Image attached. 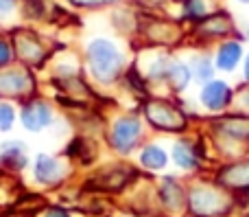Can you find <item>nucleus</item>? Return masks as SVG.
Instances as JSON below:
<instances>
[{"instance_id":"nucleus-16","label":"nucleus","mask_w":249,"mask_h":217,"mask_svg":"<svg viewBox=\"0 0 249 217\" xmlns=\"http://www.w3.org/2000/svg\"><path fill=\"white\" fill-rule=\"evenodd\" d=\"M225 130L232 136H249V121H241V118H236V123L230 121L225 125Z\"/></svg>"},{"instance_id":"nucleus-9","label":"nucleus","mask_w":249,"mask_h":217,"mask_svg":"<svg viewBox=\"0 0 249 217\" xmlns=\"http://www.w3.org/2000/svg\"><path fill=\"white\" fill-rule=\"evenodd\" d=\"M0 160L7 162L9 167H24L26 158H24V145L22 143H16V140H11V143H4L2 147H0Z\"/></svg>"},{"instance_id":"nucleus-14","label":"nucleus","mask_w":249,"mask_h":217,"mask_svg":"<svg viewBox=\"0 0 249 217\" xmlns=\"http://www.w3.org/2000/svg\"><path fill=\"white\" fill-rule=\"evenodd\" d=\"M168 77H171V81H173V86H175V88H184L186 83H188L190 73H188V68H186V66L175 64V66H171V68H168Z\"/></svg>"},{"instance_id":"nucleus-17","label":"nucleus","mask_w":249,"mask_h":217,"mask_svg":"<svg viewBox=\"0 0 249 217\" xmlns=\"http://www.w3.org/2000/svg\"><path fill=\"white\" fill-rule=\"evenodd\" d=\"M13 123V108L7 103H0V130H9Z\"/></svg>"},{"instance_id":"nucleus-5","label":"nucleus","mask_w":249,"mask_h":217,"mask_svg":"<svg viewBox=\"0 0 249 217\" xmlns=\"http://www.w3.org/2000/svg\"><path fill=\"white\" fill-rule=\"evenodd\" d=\"M35 178L42 184H57L64 178V167L51 156H37L35 160Z\"/></svg>"},{"instance_id":"nucleus-11","label":"nucleus","mask_w":249,"mask_h":217,"mask_svg":"<svg viewBox=\"0 0 249 217\" xmlns=\"http://www.w3.org/2000/svg\"><path fill=\"white\" fill-rule=\"evenodd\" d=\"M173 158H175V162L179 167H184V169L197 167V156H195L193 147H190L188 143H177L175 149H173Z\"/></svg>"},{"instance_id":"nucleus-24","label":"nucleus","mask_w":249,"mask_h":217,"mask_svg":"<svg viewBox=\"0 0 249 217\" xmlns=\"http://www.w3.org/2000/svg\"><path fill=\"white\" fill-rule=\"evenodd\" d=\"M245 75H247V79H249V57H247V66H245Z\"/></svg>"},{"instance_id":"nucleus-2","label":"nucleus","mask_w":249,"mask_h":217,"mask_svg":"<svg viewBox=\"0 0 249 217\" xmlns=\"http://www.w3.org/2000/svg\"><path fill=\"white\" fill-rule=\"evenodd\" d=\"M146 117L155 127H162V130H179V127H184V117L173 105L164 103V101H153V103L146 105Z\"/></svg>"},{"instance_id":"nucleus-22","label":"nucleus","mask_w":249,"mask_h":217,"mask_svg":"<svg viewBox=\"0 0 249 217\" xmlns=\"http://www.w3.org/2000/svg\"><path fill=\"white\" fill-rule=\"evenodd\" d=\"M13 4H16V0H0V13H7L13 9Z\"/></svg>"},{"instance_id":"nucleus-1","label":"nucleus","mask_w":249,"mask_h":217,"mask_svg":"<svg viewBox=\"0 0 249 217\" xmlns=\"http://www.w3.org/2000/svg\"><path fill=\"white\" fill-rule=\"evenodd\" d=\"M90 70L99 81H114L123 68V55L109 39H94L88 46Z\"/></svg>"},{"instance_id":"nucleus-3","label":"nucleus","mask_w":249,"mask_h":217,"mask_svg":"<svg viewBox=\"0 0 249 217\" xmlns=\"http://www.w3.org/2000/svg\"><path fill=\"white\" fill-rule=\"evenodd\" d=\"M138 136H140V121L138 118L133 117L118 118L112 130V145L118 152H129L138 143Z\"/></svg>"},{"instance_id":"nucleus-10","label":"nucleus","mask_w":249,"mask_h":217,"mask_svg":"<svg viewBox=\"0 0 249 217\" xmlns=\"http://www.w3.org/2000/svg\"><path fill=\"white\" fill-rule=\"evenodd\" d=\"M238 59H241V44L228 42L221 46L219 55H216V66L221 70H232L238 64Z\"/></svg>"},{"instance_id":"nucleus-21","label":"nucleus","mask_w":249,"mask_h":217,"mask_svg":"<svg viewBox=\"0 0 249 217\" xmlns=\"http://www.w3.org/2000/svg\"><path fill=\"white\" fill-rule=\"evenodd\" d=\"M44 217H70V215L66 213L64 209H57V206H55V209H48L46 213H44Z\"/></svg>"},{"instance_id":"nucleus-4","label":"nucleus","mask_w":249,"mask_h":217,"mask_svg":"<svg viewBox=\"0 0 249 217\" xmlns=\"http://www.w3.org/2000/svg\"><path fill=\"white\" fill-rule=\"evenodd\" d=\"M53 114H51V108H48L46 103H42V101H33V103H29L24 110H22V123H24L26 130H42V127H46L48 123H51Z\"/></svg>"},{"instance_id":"nucleus-18","label":"nucleus","mask_w":249,"mask_h":217,"mask_svg":"<svg viewBox=\"0 0 249 217\" xmlns=\"http://www.w3.org/2000/svg\"><path fill=\"white\" fill-rule=\"evenodd\" d=\"M197 77L199 79H210L212 77V68H210V64H208L206 59H201V61H197Z\"/></svg>"},{"instance_id":"nucleus-19","label":"nucleus","mask_w":249,"mask_h":217,"mask_svg":"<svg viewBox=\"0 0 249 217\" xmlns=\"http://www.w3.org/2000/svg\"><path fill=\"white\" fill-rule=\"evenodd\" d=\"M186 7H188V16H201L203 13V2L201 0H190Z\"/></svg>"},{"instance_id":"nucleus-7","label":"nucleus","mask_w":249,"mask_h":217,"mask_svg":"<svg viewBox=\"0 0 249 217\" xmlns=\"http://www.w3.org/2000/svg\"><path fill=\"white\" fill-rule=\"evenodd\" d=\"M190 206L199 215H212L219 211L221 197L214 191H210V189H197L193 193V197H190Z\"/></svg>"},{"instance_id":"nucleus-25","label":"nucleus","mask_w":249,"mask_h":217,"mask_svg":"<svg viewBox=\"0 0 249 217\" xmlns=\"http://www.w3.org/2000/svg\"><path fill=\"white\" fill-rule=\"evenodd\" d=\"M243 2H249V0H243Z\"/></svg>"},{"instance_id":"nucleus-8","label":"nucleus","mask_w":249,"mask_h":217,"mask_svg":"<svg viewBox=\"0 0 249 217\" xmlns=\"http://www.w3.org/2000/svg\"><path fill=\"white\" fill-rule=\"evenodd\" d=\"M31 88V79L26 73H11L0 75V92H7V95H22Z\"/></svg>"},{"instance_id":"nucleus-12","label":"nucleus","mask_w":249,"mask_h":217,"mask_svg":"<svg viewBox=\"0 0 249 217\" xmlns=\"http://www.w3.org/2000/svg\"><path fill=\"white\" fill-rule=\"evenodd\" d=\"M140 160H142V165L149 167V169H162V167L166 165V154H164L160 147L151 145V147H146L144 152H142Z\"/></svg>"},{"instance_id":"nucleus-15","label":"nucleus","mask_w":249,"mask_h":217,"mask_svg":"<svg viewBox=\"0 0 249 217\" xmlns=\"http://www.w3.org/2000/svg\"><path fill=\"white\" fill-rule=\"evenodd\" d=\"M162 197H164V202H166L168 206H173V209L179 204L181 193H179V189L175 187L173 180H166V184H164V189H162Z\"/></svg>"},{"instance_id":"nucleus-13","label":"nucleus","mask_w":249,"mask_h":217,"mask_svg":"<svg viewBox=\"0 0 249 217\" xmlns=\"http://www.w3.org/2000/svg\"><path fill=\"white\" fill-rule=\"evenodd\" d=\"M223 182L232 184V187H249V165H238L225 171Z\"/></svg>"},{"instance_id":"nucleus-20","label":"nucleus","mask_w":249,"mask_h":217,"mask_svg":"<svg viewBox=\"0 0 249 217\" xmlns=\"http://www.w3.org/2000/svg\"><path fill=\"white\" fill-rule=\"evenodd\" d=\"M9 59H11V51H9V46L4 42H0V66L7 64Z\"/></svg>"},{"instance_id":"nucleus-23","label":"nucleus","mask_w":249,"mask_h":217,"mask_svg":"<svg viewBox=\"0 0 249 217\" xmlns=\"http://www.w3.org/2000/svg\"><path fill=\"white\" fill-rule=\"evenodd\" d=\"M77 4H103V2H112V0H72Z\"/></svg>"},{"instance_id":"nucleus-6","label":"nucleus","mask_w":249,"mask_h":217,"mask_svg":"<svg viewBox=\"0 0 249 217\" xmlns=\"http://www.w3.org/2000/svg\"><path fill=\"white\" fill-rule=\"evenodd\" d=\"M230 97H232V92H230L228 83L223 81H210L201 92L203 105L210 110H223L230 103Z\"/></svg>"}]
</instances>
